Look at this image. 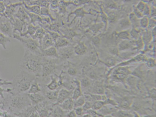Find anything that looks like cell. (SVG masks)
I'll use <instances>...</instances> for the list:
<instances>
[{
  "instance_id": "26",
  "label": "cell",
  "mask_w": 156,
  "mask_h": 117,
  "mask_svg": "<svg viewBox=\"0 0 156 117\" xmlns=\"http://www.w3.org/2000/svg\"><path fill=\"white\" fill-rule=\"evenodd\" d=\"M81 88L85 89L89 87L91 85L90 80L87 76L83 77L80 81Z\"/></svg>"
},
{
  "instance_id": "2",
  "label": "cell",
  "mask_w": 156,
  "mask_h": 117,
  "mask_svg": "<svg viewBox=\"0 0 156 117\" xmlns=\"http://www.w3.org/2000/svg\"><path fill=\"white\" fill-rule=\"evenodd\" d=\"M36 76L25 70H22L14 77L13 81V86L19 92L28 91Z\"/></svg>"
},
{
  "instance_id": "29",
  "label": "cell",
  "mask_w": 156,
  "mask_h": 117,
  "mask_svg": "<svg viewBox=\"0 0 156 117\" xmlns=\"http://www.w3.org/2000/svg\"><path fill=\"white\" fill-rule=\"evenodd\" d=\"M85 102L83 95L75 100L74 101V108L82 107Z\"/></svg>"
},
{
  "instance_id": "15",
  "label": "cell",
  "mask_w": 156,
  "mask_h": 117,
  "mask_svg": "<svg viewBox=\"0 0 156 117\" xmlns=\"http://www.w3.org/2000/svg\"><path fill=\"white\" fill-rule=\"evenodd\" d=\"M73 82L75 84L76 87L73 91L71 98L74 101L81 96L83 94L80 81L77 79H75L73 80Z\"/></svg>"
},
{
  "instance_id": "12",
  "label": "cell",
  "mask_w": 156,
  "mask_h": 117,
  "mask_svg": "<svg viewBox=\"0 0 156 117\" xmlns=\"http://www.w3.org/2000/svg\"><path fill=\"white\" fill-rule=\"evenodd\" d=\"M28 96L31 103L35 105L46 100L45 96L40 92L35 94H29Z\"/></svg>"
},
{
  "instance_id": "42",
  "label": "cell",
  "mask_w": 156,
  "mask_h": 117,
  "mask_svg": "<svg viewBox=\"0 0 156 117\" xmlns=\"http://www.w3.org/2000/svg\"><path fill=\"white\" fill-rule=\"evenodd\" d=\"M29 117H40L37 111H33L30 115Z\"/></svg>"
},
{
  "instance_id": "14",
  "label": "cell",
  "mask_w": 156,
  "mask_h": 117,
  "mask_svg": "<svg viewBox=\"0 0 156 117\" xmlns=\"http://www.w3.org/2000/svg\"><path fill=\"white\" fill-rule=\"evenodd\" d=\"M10 22L12 25L13 33H15L17 31L19 32L20 34H21L24 25H27L17 18L14 17L13 20Z\"/></svg>"
},
{
  "instance_id": "35",
  "label": "cell",
  "mask_w": 156,
  "mask_h": 117,
  "mask_svg": "<svg viewBox=\"0 0 156 117\" xmlns=\"http://www.w3.org/2000/svg\"><path fill=\"white\" fill-rule=\"evenodd\" d=\"M59 25L56 23H54L51 25L49 27V30L51 31H54L56 32H59Z\"/></svg>"
},
{
  "instance_id": "33",
  "label": "cell",
  "mask_w": 156,
  "mask_h": 117,
  "mask_svg": "<svg viewBox=\"0 0 156 117\" xmlns=\"http://www.w3.org/2000/svg\"><path fill=\"white\" fill-rule=\"evenodd\" d=\"M46 32H48V33L55 42L58 38L60 37V35L57 32L51 31H48L46 29Z\"/></svg>"
},
{
  "instance_id": "10",
  "label": "cell",
  "mask_w": 156,
  "mask_h": 117,
  "mask_svg": "<svg viewBox=\"0 0 156 117\" xmlns=\"http://www.w3.org/2000/svg\"><path fill=\"white\" fill-rule=\"evenodd\" d=\"M54 42L50 35L47 33L40 42V45L41 50H43L51 46H54Z\"/></svg>"
},
{
  "instance_id": "5",
  "label": "cell",
  "mask_w": 156,
  "mask_h": 117,
  "mask_svg": "<svg viewBox=\"0 0 156 117\" xmlns=\"http://www.w3.org/2000/svg\"><path fill=\"white\" fill-rule=\"evenodd\" d=\"M0 32L9 38L13 35L12 25L9 19L3 15L0 16Z\"/></svg>"
},
{
  "instance_id": "30",
  "label": "cell",
  "mask_w": 156,
  "mask_h": 117,
  "mask_svg": "<svg viewBox=\"0 0 156 117\" xmlns=\"http://www.w3.org/2000/svg\"><path fill=\"white\" fill-rule=\"evenodd\" d=\"M107 103L106 100H98L94 102L93 103L92 108L94 109H98L105 105Z\"/></svg>"
},
{
  "instance_id": "39",
  "label": "cell",
  "mask_w": 156,
  "mask_h": 117,
  "mask_svg": "<svg viewBox=\"0 0 156 117\" xmlns=\"http://www.w3.org/2000/svg\"><path fill=\"white\" fill-rule=\"evenodd\" d=\"M76 115L74 110L73 109L68 113L67 114V117H77Z\"/></svg>"
},
{
  "instance_id": "20",
  "label": "cell",
  "mask_w": 156,
  "mask_h": 117,
  "mask_svg": "<svg viewBox=\"0 0 156 117\" xmlns=\"http://www.w3.org/2000/svg\"><path fill=\"white\" fill-rule=\"evenodd\" d=\"M50 82L46 85V87L49 90L54 91L57 90L59 86L58 81L55 77L52 75L51 76Z\"/></svg>"
},
{
  "instance_id": "44",
  "label": "cell",
  "mask_w": 156,
  "mask_h": 117,
  "mask_svg": "<svg viewBox=\"0 0 156 117\" xmlns=\"http://www.w3.org/2000/svg\"><path fill=\"white\" fill-rule=\"evenodd\" d=\"M148 63V66L151 67L154 66V62L152 60H150Z\"/></svg>"
},
{
  "instance_id": "41",
  "label": "cell",
  "mask_w": 156,
  "mask_h": 117,
  "mask_svg": "<svg viewBox=\"0 0 156 117\" xmlns=\"http://www.w3.org/2000/svg\"><path fill=\"white\" fill-rule=\"evenodd\" d=\"M137 8L138 10L142 11L145 8L144 4L142 2H140L137 5Z\"/></svg>"
},
{
  "instance_id": "21",
  "label": "cell",
  "mask_w": 156,
  "mask_h": 117,
  "mask_svg": "<svg viewBox=\"0 0 156 117\" xmlns=\"http://www.w3.org/2000/svg\"><path fill=\"white\" fill-rule=\"evenodd\" d=\"M41 91V87L36 79L31 84L28 93L29 94H35L40 93Z\"/></svg>"
},
{
  "instance_id": "46",
  "label": "cell",
  "mask_w": 156,
  "mask_h": 117,
  "mask_svg": "<svg viewBox=\"0 0 156 117\" xmlns=\"http://www.w3.org/2000/svg\"><path fill=\"white\" fill-rule=\"evenodd\" d=\"M81 117H92L89 114H85L82 116Z\"/></svg>"
},
{
  "instance_id": "38",
  "label": "cell",
  "mask_w": 156,
  "mask_h": 117,
  "mask_svg": "<svg viewBox=\"0 0 156 117\" xmlns=\"http://www.w3.org/2000/svg\"><path fill=\"white\" fill-rule=\"evenodd\" d=\"M148 20L147 17H143L140 21L141 25L144 27H146L147 25Z\"/></svg>"
},
{
  "instance_id": "45",
  "label": "cell",
  "mask_w": 156,
  "mask_h": 117,
  "mask_svg": "<svg viewBox=\"0 0 156 117\" xmlns=\"http://www.w3.org/2000/svg\"><path fill=\"white\" fill-rule=\"evenodd\" d=\"M136 11L135 12V13L136 14V15L139 17L141 16V15H140V11L138 10H136Z\"/></svg>"
},
{
  "instance_id": "27",
  "label": "cell",
  "mask_w": 156,
  "mask_h": 117,
  "mask_svg": "<svg viewBox=\"0 0 156 117\" xmlns=\"http://www.w3.org/2000/svg\"><path fill=\"white\" fill-rule=\"evenodd\" d=\"M10 42L9 37L6 36L0 32V45H2L4 49H6V45L7 42Z\"/></svg>"
},
{
  "instance_id": "13",
  "label": "cell",
  "mask_w": 156,
  "mask_h": 117,
  "mask_svg": "<svg viewBox=\"0 0 156 117\" xmlns=\"http://www.w3.org/2000/svg\"><path fill=\"white\" fill-rule=\"evenodd\" d=\"M40 27L39 25H34L30 23L27 25L25 31L19 35L21 37L27 36L31 37L35 34L37 29Z\"/></svg>"
},
{
  "instance_id": "8",
  "label": "cell",
  "mask_w": 156,
  "mask_h": 117,
  "mask_svg": "<svg viewBox=\"0 0 156 117\" xmlns=\"http://www.w3.org/2000/svg\"><path fill=\"white\" fill-rule=\"evenodd\" d=\"M13 17L17 18L25 24L30 23L29 17L25 12L23 5L19 7L18 10Z\"/></svg>"
},
{
  "instance_id": "19",
  "label": "cell",
  "mask_w": 156,
  "mask_h": 117,
  "mask_svg": "<svg viewBox=\"0 0 156 117\" xmlns=\"http://www.w3.org/2000/svg\"><path fill=\"white\" fill-rule=\"evenodd\" d=\"M65 112L58 105L55 104L51 113L53 117H64Z\"/></svg>"
},
{
  "instance_id": "17",
  "label": "cell",
  "mask_w": 156,
  "mask_h": 117,
  "mask_svg": "<svg viewBox=\"0 0 156 117\" xmlns=\"http://www.w3.org/2000/svg\"><path fill=\"white\" fill-rule=\"evenodd\" d=\"M74 51L77 55H82L86 52L87 47L83 42H80L73 46Z\"/></svg>"
},
{
  "instance_id": "43",
  "label": "cell",
  "mask_w": 156,
  "mask_h": 117,
  "mask_svg": "<svg viewBox=\"0 0 156 117\" xmlns=\"http://www.w3.org/2000/svg\"><path fill=\"white\" fill-rule=\"evenodd\" d=\"M144 11V13L145 14H149V13L150 10L148 6L147 5H146V6H145Z\"/></svg>"
},
{
  "instance_id": "7",
  "label": "cell",
  "mask_w": 156,
  "mask_h": 117,
  "mask_svg": "<svg viewBox=\"0 0 156 117\" xmlns=\"http://www.w3.org/2000/svg\"><path fill=\"white\" fill-rule=\"evenodd\" d=\"M59 59L62 61L70 59L75 54L73 46L69 45L57 49Z\"/></svg>"
},
{
  "instance_id": "3",
  "label": "cell",
  "mask_w": 156,
  "mask_h": 117,
  "mask_svg": "<svg viewBox=\"0 0 156 117\" xmlns=\"http://www.w3.org/2000/svg\"><path fill=\"white\" fill-rule=\"evenodd\" d=\"M61 61L59 59L43 56L41 76L45 78L55 73L60 67Z\"/></svg>"
},
{
  "instance_id": "22",
  "label": "cell",
  "mask_w": 156,
  "mask_h": 117,
  "mask_svg": "<svg viewBox=\"0 0 156 117\" xmlns=\"http://www.w3.org/2000/svg\"><path fill=\"white\" fill-rule=\"evenodd\" d=\"M24 8L25 12L29 17L30 23L35 25V23L36 22H41L42 20V18L39 15L30 12L27 10L24 7Z\"/></svg>"
},
{
  "instance_id": "11",
  "label": "cell",
  "mask_w": 156,
  "mask_h": 117,
  "mask_svg": "<svg viewBox=\"0 0 156 117\" xmlns=\"http://www.w3.org/2000/svg\"><path fill=\"white\" fill-rule=\"evenodd\" d=\"M41 54L42 56L45 57L59 59L57 49L54 46L42 50Z\"/></svg>"
},
{
  "instance_id": "18",
  "label": "cell",
  "mask_w": 156,
  "mask_h": 117,
  "mask_svg": "<svg viewBox=\"0 0 156 117\" xmlns=\"http://www.w3.org/2000/svg\"><path fill=\"white\" fill-rule=\"evenodd\" d=\"M69 41L64 37H60L54 42V46L57 49L66 47L69 45Z\"/></svg>"
},
{
  "instance_id": "4",
  "label": "cell",
  "mask_w": 156,
  "mask_h": 117,
  "mask_svg": "<svg viewBox=\"0 0 156 117\" xmlns=\"http://www.w3.org/2000/svg\"><path fill=\"white\" fill-rule=\"evenodd\" d=\"M12 37L22 43L24 49L32 53L42 55L41 50L38 40L28 36L21 37L16 33H13Z\"/></svg>"
},
{
  "instance_id": "31",
  "label": "cell",
  "mask_w": 156,
  "mask_h": 117,
  "mask_svg": "<svg viewBox=\"0 0 156 117\" xmlns=\"http://www.w3.org/2000/svg\"><path fill=\"white\" fill-rule=\"evenodd\" d=\"M67 72L70 76H75L77 74V70L76 67L73 66H70L67 69Z\"/></svg>"
},
{
  "instance_id": "16",
  "label": "cell",
  "mask_w": 156,
  "mask_h": 117,
  "mask_svg": "<svg viewBox=\"0 0 156 117\" xmlns=\"http://www.w3.org/2000/svg\"><path fill=\"white\" fill-rule=\"evenodd\" d=\"M65 111H69L74 108V101L72 98H68L58 105Z\"/></svg>"
},
{
  "instance_id": "40",
  "label": "cell",
  "mask_w": 156,
  "mask_h": 117,
  "mask_svg": "<svg viewBox=\"0 0 156 117\" xmlns=\"http://www.w3.org/2000/svg\"><path fill=\"white\" fill-rule=\"evenodd\" d=\"M83 10L82 8H79L76 10L73 13H75L77 16H82L83 13Z\"/></svg>"
},
{
  "instance_id": "1",
  "label": "cell",
  "mask_w": 156,
  "mask_h": 117,
  "mask_svg": "<svg viewBox=\"0 0 156 117\" xmlns=\"http://www.w3.org/2000/svg\"><path fill=\"white\" fill-rule=\"evenodd\" d=\"M42 57V55L32 53L24 49V54L20 62L21 68L36 76H40Z\"/></svg>"
},
{
  "instance_id": "25",
  "label": "cell",
  "mask_w": 156,
  "mask_h": 117,
  "mask_svg": "<svg viewBox=\"0 0 156 117\" xmlns=\"http://www.w3.org/2000/svg\"><path fill=\"white\" fill-rule=\"evenodd\" d=\"M59 89H60L54 91L49 90L48 91L46 92L45 95L44 96L46 99H48L50 101H55L56 102L58 91Z\"/></svg>"
},
{
  "instance_id": "34",
  "label": "cell",
  "mask_w": 156,
  "mask_h": 117,
  "mask_svg": "<svg viewBox=\"0 0 156 117\" xmlns=\"http://www.w3.org/2000/svg\"><path fill=\"white\" fill-rule=\"evenodd\" d=\"M40 15L51 17L48 8L44 7H42L41 8Z\"/></svg>"
},
{
  "instance_id": "32",
  "label": "cell",
  "mask_w": 156,
  "mask_h": 117,
  "mask_svg": "<svg viewBox=\"0 0 156 117\" xmlns=\"http://www.w3.org/2000/svg\"><path fill=\"white\" fill-rule=\"evenodd\" d=\"M92 103L90 101H85L82 107L83 111H86L90 110L92 108Z\"/></svg>"
},
{
  "instance_id": "24",
  "label": "cell",
  "mask_w": 156,
  "mask_h": 117,
  "mask_svg": "<svg viewBox=\"0 0 156 117\" xmlns=\"http://www.w3.org/2000/svg\"><path fill=\"white\" fill-rule=\"evenodd\" d=\"M23 5L25 8L28 12L37 15H40L41 6L39 5L29 6L27 5L24 1H22Z\"/></svg>"
},
{
  "instance_id": "36",
  "label": "cell",
  "mask_w": 156,
  "mask_h": 117,
  "mask_svg": "<svg viewBox=\"0 0 156 117\" xmlns=\"http://www.w3.org/2000/svg\"><path fill=\"white\" fill-rule=\"evenodd\" d=\"M5 8V7L4 1H0V16L4 13Z\"/></svg>"
},
{
  "instance_id": "37",
  "label": "cell",
  "mask_w": 156,
  "mask_h": 117,
  "mask_svg": "<svg viewBox=\"0 0 156 117\" xmlns=\"http://www.w3.org/2000/svg\"><path fill=\"white\" fill-rule=\"evenodd\" d=\"M74 111L76 115L78 116L82 115L83 112L82 107H78L75 108Z\"/></svg>"
},
{
  "instance_id": "9",
  "label": "cell",
  "mask_w": 156,
  "mask_h": 117,
  "mask_svg": "<svg viewBox=\"0 0 156 117\" xmlns=\"http://www.w3.org/2000/svg\"><path fill=\"white\" fill-rule=\"evenodd\" d=\"M73 89L68 90L67 89L62 88L58 91L56 104L59 105L65 100L71 97Z\"/></svg>"
},
{
  "instance_id": "6",
  "label": "cell",
  "mask_w": 156,
  "mask_h": 117,
  "mask_svg": "<svg viewBox=\"0 0 156 117\" xmlns=\"http://www.w3.org/2000/svg\"><path fill=\"white\" fill-rule=\"evenodd\" d=\"M7 4L4 3L5 7V10L4 13L1 15H3L6 16L9 19L10 22L14 19L13 16L16 13V8L18 6L23 5V3L22 1L12 2V1H10Z\"/></svg>"
},
{
  "instance_id": "23",
  "label": "cell",
  "mask_w": 156,
  "mask_h": 117,
  "mask_svg": "<svg viewBox=\"0 0 156 117\" xmlns=\"http://www.w3.org/2000/svg\"><path fill=\"white\" fill-rule=\"evenodd\" d=\"M46 33V31L44 29L40 27L37 29L35 34L31 37L34 39L38 40L40 44Z\"/></svg>"
},
{
  "instance_id": "28",
  "label": "cell",
  "mask_w": 156,
  "mask_h": 117,
  "mask_svg": "<svg viewBox=\"0 0 156 117\" xmlns=\"http://www.w3.org/2000/svg\"><path fill=\"white\" fill-rule=\"evenodd\" d=\"M91 92L92 94L100 95L103 93L104 90L102 86L96 85L93 87Z\"/></svg>"
}]
</instances>
